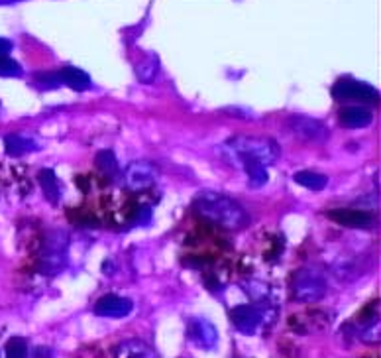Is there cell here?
<instances>
[{
  "mask_svg": "<svg viewBox=\"0 0 381 358\" xmlns=\"http://www.w3.org/2000/svg\"><path fill=\"white\" fill-rule=\"evenodd\" d=\"M193 207L204 221L212 222L221 229L242 230L250 222V217L242 205L216 191H201L195 197Z\"/></svg>",
  "mask_w": 381,
  "mask_h": 358,
  "instance_id": "6da1fadb",
  "label": "cell"
},
{
  "mask_svg": "<svg viewBox=\"0 0 381 358\" xmlns=\"http://www.w3.org/2000/svg\"><path fill=\"white\" fill-rule=\"evenodd\" d=\"M221 150L226 158H234V162L238 163L242 160H258L263 166H267L280 158V146L270 138L236 136L228 140Z\"/></svg>",
  "mask_w": 381,
  "mask_h": 358,
  "instance_id": "7a4b0ae2",
  "label": "cell"
},
{
  "mask_svg": "<svg viewBox=\"0 0 381 358\" xmlns=\"http://www.w3.org/2000/svg\"><path fill=\"white\" fill-rule=\"evenodd\" d=\"M69 234L65 230H51L43 240V248L40 252V272L45 276L60 273L67 264Z\"/></svg>",
  "mask_w": 381,
  "mask_h": 358,
  "instance_id": "3957f363",
  "label": "cell"
},
{
  "mask_svg": "<svg viewBox=\"0 0 381 358\" xmlns=\"http://www.w3.org/2000/svg\"><path fill=\"white\" fill-rule=\"evenodd\" d=\"M291 293L299 303H316L326 295V280L322 278L321 272H316L313 268L301 270L293 278Z\"/></svg>",
  "mask_w": 381,
  "mask_h": 358,
  "instance_id": "277c9868",
  "label": "cell"
},
{
  "mask_svg": "<svg viewBox=\"0 0 381 358\" xmlns=\"http://www.w3.org/2000/svg\"><path fill=\"white\" fill-rule=\"evenodd\" d=\"M332 94L336 101H358V102H373L380 99L377 89H373L368 83L354 81V79H340L336 85L332 87Z\"/></svg>",
  "mask_w": 381,
  "mask_h": 358,
  "instance_id": "5b68a950",
  "label": "cell"
},
{
  "mask_svg": "<svg viewBox=\"0 0 381 358\" xmlns=\"http://www.w3.org/2000/svg\"><path fill=\"white\" fill-rule=\"evenodd\" d=\"M158 175H160V171L152 162L138 160V162H132L126 168L124 183H126V188L130 191H142V189L152 188L153 183L158 181Z\"/></svg>",
  "mask_w": 381,
  "mask_h": 358,
  "instance_id": "8992f818",
  "label": "cell"
},
{
  "mask_svg": "<svg viewBox=\"0 0 381 358\" xmlns=\"http://www.w3.org/2000/svg\"><path fill=\"white\" fill-rule=\"evenodd\" d=\"M289 128H291L299 138L309 140V142H316V144L326 142L328 136H331L328 128L324 126L321 120L311 119V116H303V114H293V116L289 119Z\"/></svg>",
  "mask_w": 381,
  "mask_h": 358,
  "instance_id": "52a82bcc",
  "label": "cell"
},
{
  "mask_svg": "<svg viewBox=\"0 0 381 358\" xmlns=\"http://www.w3.org/2000/svg\"><path fill=\"white\" fill-rule=\"evenodd\" d=\"M187 335L189 339L195 342L199 349H214L216 342H219V332H216V327L204 319V317H193L189 319L187 323Z\"/></svg>",
  "mask_w": 381,
  "mask_h": 358,
  "instance_id": "ba28073f",
  "label": "cell"
},
{
  "mask_svg": "<svg viewBox=\"0 0 381 358\" xmlns=\"http://www.w3.org/2000/svg\"><path fill=\"white\" fill-rule=\"evenodd\" d=\"M230 321L240 332L254 335L262 325L263 313L255 305H236L230 311Z\"/></svg>",
  "mask_w": 381,
  "mask_h": 358,
  "instance_id": "9c48e42d",
  "label": "cell"
},
{
  "mask_svg": "<svg viewBox=\"0 0 381 358\" xmlns=\"http://www.w3.org/2000/svg\"><path fill=\"white\" fill-rule=\"evenodd\" d=\"M132 301L128 298H120V295H104L96 301L94 305V313L101 317H111V319H122L132 313Z\"/></svg>",
  "mask_w": 381,
  "mask_h": 358,
  "instance_id": "30bf717a",
  "label": "cell"
},
{
  "mask_svg": "<svg viewBox=\"0 0 381 358\" xmlns=\"http://www.w3.org/2000/svg\"><path fill=\"white\" fill-rule=\"evenodd\" d=\"M326 217L348 229H368L372 227L373 221L372 215L360 209H332V211H326Z\"/></svg>",
  "mask_w": 381,
  "mask_h": 358,
  "instance_id": "8fae6325",
  "label": "cell"
},
{
  "mask_svg": "<svg viewBox=\"0 0 381 358\" xmlns=\"http://www.w3.org/2000/svg\"><path fill=\"white\" fill-rule=\"evenodd\" d=\"M372 112L364 107H344L340 111V122L346 128H365L372 124Z\"/></svg>",
  "mask_w": 381,
  "mask_h": 358,
  "instance_id": "7c38bea8",
  "label": "cell"
},
{
  "mask_svg": "<svg viewBox=\"0 0 381 358\" xmlns=\"http://www.w3.org/2000/svg\"><path fill=\"white\" fill-rule=\"evenodd\" d=\"M57 75H60L61 85L71 87L73 91H87V89H91V77L79 67H63Z\"/></svg>",
  "mask_w": 381,
  "mask_h": 358,
  "instance_id": "4fadbf2b",
  "label": "cell"
},
{
  "mask_svg": "<svg viewBox=\"0 0 381 358\" xmlns=\"http://www.w3.org/2000/svg\"><path fill=\"white\" fill-rule=\"evenodd\" d=\"M116 357L120 358H153L158 357L144 341H138V339H132V341H126L118 345L116 349Z\"/></svg>",
  "mask_w": 381,
  "mask_h": 358,
  "instance_id": "5bb4252c",
  "label": "cell"
},
{
  "mask_svg": "<svg viewBox=\"0 0 381 358\" xmlns=\"http://www.w3.org/2000/svg\"><path fill=\"white\" fill-rule=\"evenodd\" d=\"M40 185L43 189V195L51 205H57L61 199V185L53 170H42L40 171Z\"/></svg>",
  "mask_w": 381,
  "mask_h": 358,
  "instance_id": "9a60e30c",
  "label": "cell"
},
{
  "mask_svg": "<svg viewBox=\"0 0 381 358\" xmlns=\"http://www.w3.org/2000/svg\"><path fill=\"white\" fill-rule=\"evenodd\" d=\"M94 166H96V170L101 171L104 178L114 179L118 175V160H116V156L111 150H102V152L96 153V158H94Z\"/></svg>",
  "mask_w": 381,
  "mask_h": 358,
  "instance_id": "2e32d148",
  "label": "cell"
},
{
  "mask_svg": "<svg viewBox=\"0 0 381 358\" xmlns=\"http://www.w3.org/2000/svg\"><path fill=\"white\" fill-rule=\"evenodd\" d=\"M160 71V58L155 53H148V58L136 65V75L142 83H152Z\"/></svg>",
  "mask_w": 381,
  "mask_h": 358,
  "instance_id": "e0dca14e",
  "label": "cell"
},
{
  "mask_svg": "<svg viewBox=\"0 0 381 358\" xmlns=\"http://www.w3.org/2000/svg\"><path fill=\"white\" fill-rule=\"evenodd\" d=\"M4 146H6V152H9L10 156H24V153L35 152V150H38V144H35L34 140L18 136V134H10V136H6Z\"/></svg>",
  "mask_w": 381,
  "mask_h": 358,
  "instance_id": "ac0fdd59",
  "label": "cell"
},
{
  "mask_svg": "<svg viewBox=\"0 0 381 358\" xmlns=\"http://www.w3.org/2000/svg\"><path fill=\"white\" fill-rule=\"evenodd\" d=\"M240 163L244 166L252 188H262V185L267 183V171H265V166L262 162H258V160H242Z\"/></svg>",
  "mask_w": 381,
  "mask_h": 358,
  "instance_id": "d6986e66",
  "label": "cell"
},
{
  "mask_svg": "<svg viewBox=\"0 0 381 358\" xmlns=\"http://www.w3.org/2000/svg\"><path fill=\"white\" fill-rule=\"evenodd\" d=\"M293 179H295V183L307 189H313V191H321L328 183V178L322 173H316V171H297Z\"/></svg>",
  "mask_w": 381,
  "mask_h": 358,
  "instance_id": "ffe728a7",
  "label": "cell"
},
{
  "mask_svg": "<svg viewBox=\"0 0 381 358\" xmlns=\"http://www.w3.org/2000/svg\"><path fill=\"white\" fill-rule=\"evenodd\" d=\"M22 73H24V69L16 60L0 55V77H22Z\"/></svg>",
  "mask_w": 381,
  "mask_h": 358,
  "instance_id": "44dd1931",
  "label": "cell"
},
{
  "mask_svg": "<svg viewBox=\"0 0 381 358\" xmlns=\"http://www.w3.org/2000/svg\"><path fill=\"white\" fill-rule=\"evenodd\" d=\"M26 354H28V345L24 339L14 337L6 342V357L9 358H24Z\"/></svg>",
  "mask_w": 381,
  "mask_h": 358,
  "instance_id": "7402d4cb",
  "label": "cell"
},
{
  "mask_svg": "<svg viewBox=\"0 0 381 358\" xmlns=\"http://www.w3.org/2000/svg\"><path fill=\"white\" fill-rule=\"evenodd\" d=\"M34 83L42 89H55V87L61 85L57 73H40V75H35Z\"/></svg>",
  "mask_w": 381,
  "mask_h": 358,
  "instance_id": "603a6c76",
  "label": "cell"
},
{
  "mask_svg": "<svg viewBox=\"0 0 381 358\" xmlns=\"http://www.w3.org/2000/svg\"><path fill=\"white\" fill-rule=\"evenodd\" d=\"M12 51V42H9L6 38H0V55H9Z\"/></svg>",
  "mask_w": 381,
  "mask_h": 358,
  "instance_id": "cb8c5ba5",
  "label": "cell"
},
{
  "mask_svg": "<svg viewBox=\"0 0 381 358\" xmlns=\"http://www.w3.org/2000/svg\"><path fill=\"white\" fill-rule=\"evenodd\" d=\"M35 354H48V357H50L51 352L50 350H35Z\"/></svg>",
  "mask_w": 381,
  "mask_h": 358,
  "instance_id": "d4e9b609",
  "label": "cell"
},
{
  "mask_svg": "<svg viewBox=\"0 0 381 358\" xmlns=\"http://www.w3.org/2000/svg\"><path fill=\"white\" fill-rule=\"evenodd\" d=\"M18 0H0V4H14Z\"/></svg>",
  "mask_w": 381,
  "mask_h": 358,
  "instance_id": "484cf974",
  "label": "cell"
}]
</instances>
